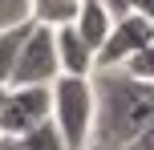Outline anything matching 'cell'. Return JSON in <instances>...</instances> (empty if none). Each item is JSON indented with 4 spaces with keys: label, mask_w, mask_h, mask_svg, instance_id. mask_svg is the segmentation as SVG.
I'll list each match as a JSON object with an SVG mask.
<instances>
[{
    "label": "cell",
    "mask_w": 154,
    "mask_h": 150,
    "mask_svg": "<svg viewBox=\"0 0 154 150\" xmlns=\"http://www.w3.org/2000/svg\"><path fill=\"white\" fill-rule=\"evenodd\" d=\"M93 142L89 146H134L154 126V85L126 69H93Z\"/></svg>",
    "instance_id": "cell-1"
},
{
    "label": "cell",
    "mask_w": 154,
    "mask_h": 150,
    "mask_svg": "<svg viewBox=\"0 0 154 150\" xmlns=\"http://www.w3.org/2000/svg\"><path fill=\"white\" fill-rule=\"evenodd\" d=\"M49 122L57 126L65 150H89L93 142V85L89 77H57L49 85Z\"/></svg>",
    "instance_id": "cell-2"
},
{
    "label": "cell",
    "mask_w": 154,
    "mask_h": 150,
    "mask_svg": "<svg viewBox=\"0 0 154 150\" xmlns=\"http://www.w3.org/2000/svg\"><path fill=\"white\" fill-rule=\"evenodd\" d=\"M57 77H61V65H57L53 29H45V24H29L8 85H53Z\"/></svg>",
    "instance_id": "cell-3"
},
{
    "label": "cell",
    "mask_w": 154,
    "mask_h": 150,
    "mask_svg": "<svg viewBox=\"0 0 154 150\" xmlns=\"http://www.w3.org/2000/svg\"><path fill=\"white\" fill-rule=\"evenodd\" d=\"M49 85H4L0 97V134L20 138L49 122Z\"/></svg>",
    "instance_id": "cell-4"
},
{
    "label": "cell",
    "mask_w": 154,
    "mask_h": 150,
    "mask_svg": "<svg viewBox=\"0 0 154 150\" xmlns=\"http://www.w3.org/2000/svg\"><path fill=\"white\" fill-rule=\"evenodd\" d=\"M150 41H154V24L142 20L138 12H122V16H114L109 37L101 41V49L93 53V69H122V65L130 61L134 53H142Z\"/></svg>",
    "instance_id": "cell-5"
},
{
    "label": "cell",
    "mask_w": 154,
    "mask_h": 150,
    "mask_svg": "<svg viewBox=\"0 0 154 150\" xmlns=\"http://www.w3.org/2000/svg\"><path fill=\"white\" fill-rule=\"evenodd\" d=\"M57 41V65H61V77H93V49L77 37L73 24L53 29Z\"/></svg>",
    "instance_id": "cell-6"
},
{
    "label": "cell",
    "mask_w": 154,
    "mask_h": 150,
    "mask_svg": "<svg viewBox=\"0 0 154 150\" xmlns=\"http://www.w3.org/2000/svg\"><path fill=\"white\" fill-rule=\"evenodd\" d=\"M73 29H77V37L97 53L101 41H106L109 29H114V12H109L101 0H81V4H77V16H73Z\"/></svg>",
    "instance_id": "cell-7"
},
{
    "label": "cell",
    "mask_w": 154,
    "mask_h": 150,
    "mask_svg": "<svg viewBox=\"0 0 154 150\" xmlns=\"http://www.w3.org/2000/svg\"><path fill=\"white\" fill-rule=\"evenodd\" d=\"M77 4L81 0H29V20L45 29H61V24H73Z\"/></svg>",
    "instance_id": "cell-8"
},
{
    "label": "cell",
    "mask_w": 154,
    "mask_h": 150,
    "mask_svg": "<svg viewBox=\"0 0 154 150\" xmlns=\"http://www.w3.org/2000/svg\"><path fill=\"white\" fill-rule=\"evenodd\" d=\"M29 24L32 20H16L8 29H0V85H8V77H12V65H16V53H20V41L29 32Z\"/></svg>",
    "instance_id": "cell-9"
},
{
    "label": "cell",
    "mask_w": 154,
    "mask_h": 150,
    "mask_svg": "<svg viewBox=\"0 0 154 150\" xmlns=\"http://www.w3.org/2000/svg\"><path fill=\"white\" fill-rule=\"evenodd\" d=\"M16 142H20V150H65V142H61V134H57L53 122H41L37 130L20 134Z\"/></svg>",
    "instance_id": "cell-10"
},
{
    "label": "cell",
    "mask_w": 154,
    "mask_h": 150,
    "mask_svg": "<svg viewBox=\"0 0 154 150\" xmlns=\"http://www.w3.org/2000/svg\"><path fill=\"white\" fill-rule=\"evenodd\" d=\"M122 69L130 73V77H138V81H150V85H154V41H150L146 49H142V53H134L130 61L122 65Z\"/></svg>",
    "instance_id": "cell-11"
},
{
    "label": "cell",
    "mask_w": 154,
    "mask_h": 150,
    "mask_svg": "<svg viewBox=\"0 0 154 150\" xmlns=\"http://www.w3.org/2000/svg\"><path fill=\"white\" fill-rule=\"evenodd\" d=\"M130 12H138L142 20L154 24V0H130Z\"/></svg>",
    "instance_id": "cell-12"
},
{
    "label": "cell",
    "mask_w": 154,
    "mask_h": 150,
    "mask_svg": "<svg viewBox=\"0 0 154 150\" xmlns=\"http://www.w3.org/2000/svg\"><path fill=\"white\" fill-rule=\"evenodd\" d=\"M130 150H154V126H150V130H142V134H138V142H134Z\"/></svg>",
    "instance_id": "cell-13"
},
{
    "label": "cell",
    "mask_w": 154,
    "mask_h": 150,
    "mask_svg": "<svg viewBox=\"0 0 154 150\" xmlns=\"http://www.w3.org/2000/svg\"><path fill=\"white\" fill-rule=\"evenodd\" d=\"M101 4L109 8L114 16H122V12H130V0H101Z\"/></svg>",
    "instance_id": "cell-14"
},
{
    "label": "cell",
    "mask_w": 154,
    "mask_h": 150,
    "mask_svg": "<svg viewBox=\"0 0 154 150\" xmlns=\"http://www.w3.org/2000/svg\"><path fill=\"white\" fill-rule=\"evenodd\" d=\"M0 150H20V142H16V138H8V134H0Z\"/></svg>",
    "instance_id": "cell-15"
},
{
    "label": "cell",
    "mask_w": 154,
    "mask_h": 150,
    "mask_svg": "<svg viewBox=\"0 0 154 150\" xmlns=\"http://www.w3.org/2000/svg\"><path fill=\"white\" fill-rule=\"evenodd\" d=\"M89 150H130V146H89Z\"/></svg>",
    "instance_id": "cell-16"
},
{
    "label": "cell",
    "mask_w": 154,
    "mask_h": 150,
    "mask_svg": "<svg viewBox=\"0 0 154 150\" xmlns=\"http://www.w3.org/2000/svg\"><path fill=\"white\" fill-rule=\"evenodd\" d=\"M0 97H4V85H0Z\"/></svg>",
    "instance_id": "cell-17"
}]
</instances>
